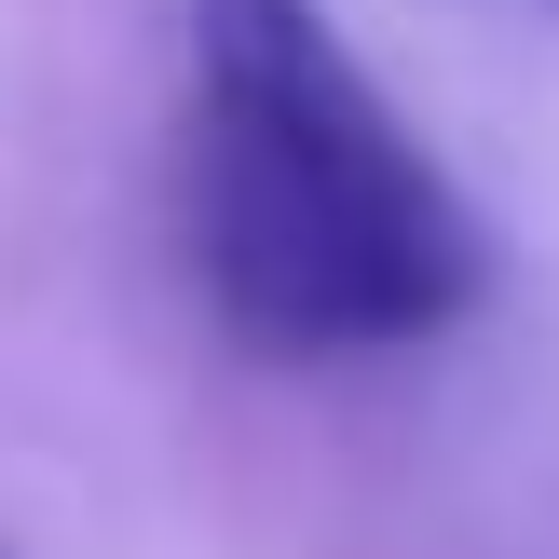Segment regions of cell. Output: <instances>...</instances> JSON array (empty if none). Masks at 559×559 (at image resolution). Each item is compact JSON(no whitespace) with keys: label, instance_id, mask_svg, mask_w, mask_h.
<instances>
[{"label":"cell","instance_id":"obj_1","mask_svg":"<svg viewBox=\"0 0 559 559\" xmlns=\"http://www.w3.org/2000/svg\"><path fill=\"white\" fill-rule=\"evenodd\" d=\"M178 246L205 314L273 369L396 355L491 300L478 205L314 0H191Z\"/></svg>","mask_w":559,"mask_h":559}]
</instances>
